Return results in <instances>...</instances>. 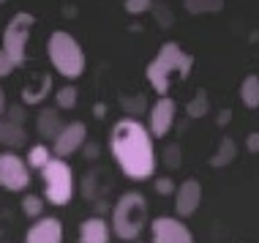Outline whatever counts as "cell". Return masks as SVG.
Listing matches in <instances>:
<instances>
[{
	"mask_svg": "<svg viewBox=\"0 0 259 243\" xmlns=\"http://www.w3.org/2000/svg\"><path fill=\"white\" fill-rule=\"evenodd\" d=\"M175 112H178V104H175V99H169V96H161L156 104H150L148 107V126H145L148 134L150 137H164L175 123Z\"/></svg>",
	"mask_w": 259,
	"mask_h": 243,
	"instance_id": "cell-10",
	"label": "cell"
},
{
	"mask_svg": "<svg viewBox=\"0 0 259 243\" xmlns=\"http://www.w3.org/2000/svg\"><path fill=\"white\" fill-rule=\"evenodd\" d=\"M186 11L194 14V17H199V14H219L224 9L221 0H186Z\"/></svg>",
	"mask_w": 259,
	"mask_h": 243,
	"instance_id": "cell-21",
	"label": "cell"
},
{
	"mask_svg": "<svg viewBox=\"0 0 259 243\" xmlns=\"http://www.w3.org/2000/svg\"><path fill=\"white\" fill-rule=\"evenodd\" d=\"M156 191H158V194H172V191H175L172 178H158V180H156Z\"/></svg>",
	"mask_w": 259,
	"mask_h": 243,
	"instance_id": "cell-29",
	"label": "cell"
},
{
	"mask_svg": "<svg viewBox=\"0 0 259 243\" xmlns=\"http://www.w3.org/2000/svg\"><path fill=\"white\" fill-rule=\"evenodd\" d=\"M109 221L101 216H90L79 227V243H109Z\"/></svg>",
	"mask_w": 259,
	"mask_h": 243,
	"instance_id": "cell-13",
	"label": "cell"
},
{
	"mask_svg": "<svg viewBox=\"0 0 259 243\" xmlns=\"http://www.w3.org/2000/svg\"><path fill=\"white\" fill-rule=\"evenodd\" d=\"M25 142H27L25 126H14L9 120H0V145H6V148H22Z\"/></svg>",
	"mask_w": 259,
	"mask_h": 243,
	"instance_id": "cell-15",
	"label": "cell"
},
{
	"mask_svg": "<svg viewBox=\"0 0 259 243\" xmlns=\"http://www.w3.org/2000/svg\"><path fill=\"white\" fill-rule=\"evenodd\" d=\"M229 120H232V109H224L219 115V126H224V123H229Z\"/></svg>",
	"mask_w": 259,
	"mask_h": 243,
	"instance_id": "cell-34",
	"label": "cell"
},
{
	"mask_svg": "<svg viewBox=\"0 0 259 243\" xmlns=\"http://www.w3.org/2000/svg\"><path fill=\"white\" fill-rule=\"evenodd\" d=\"M150 11H153V17H156L158 27H164V30H166V27H172V11L166 9L164 3H153Z\"/></svg>",
	"mask_w": 259,
	"mask_h": 243,
	"instance_id": "cell-25",
	"label": "cell"
},
{
	"mask_svg": "<svg viewBox=\"0 0 259 243\" xmlns=\"http://www.w3.org/2000/svg\"><path fill=\"white\" fill-rule=\"evenodd\" d=\"M240 99L248 109L259 107V77L256 74H248V77L240 82Z\"/></svg>",
	"mask_w": 259,
	"mask_h": 243,
	"instance_id": "cell-17",
	"label": "cell"
},
{
	"mask_svg": "<svg viewBox=\"0 0 259 243\" xmlns=\"http://www.w3.org/2000/svg\"><path fill=\"white\" fill-rule=\"evenodd\" d=\"M202 202V186L199 180H186V183H180V189H175V211H178V216H191V213H197V208Z\"/></svg>",
	"mask_w": 259,
	"mask_h": 243,
	"instance_id": "cell-11",
	"label": "cell"
},
{
	"mask_svg": "<svg viewBox=\"0 0 259 243\" xmlns=\"http://www.w3.org/2000/svg\"><path fill=\"white\" fill-rule=\"evenodd\" d=\"M30 183V170L17 153H0V186L6 191H25Z\"/></svg>",
	"mask_w": 259,
	"mask_h": 243,
	"instance_id": "cell-7",
	"label": "cell"
},
{
	"mask_svg": "<svg viewBox=\"0 0 259 243\" xmlns=\"http://www.w3.org/2000/svg\"><path fill=\"white\" fill-rule=\"evenodd\" d=\"M11 71H14V66L9 63V58H6L3 52H0V79H3V77H9Z\"/></svg>",
	"mask_w": 259,
	"mask_h": 243,
	"instance_id": "cell-30",
	"label": "cell"
},
{
	"mask_svg": "<svg viewBox=\"0 0 259 243\" xmlns=\"http://www.w3.org/2000/svg\"><path fill=\"white\" fill-rule=\"evenodd\" d=\"M33 25H36V17L27 14V11H19V14H14L11 22L6 25V30H3V50L0 52L9 58V63L14 68L22 66L25 58H27V38H30Z\"/></svg>",
	"mask_w": 259,
	"mask_h": 243,
	"instance_id": "cell-6",
	"label": "cell"
},
{
	"mask_svg": "<svg viewBox=\"0 0 259 243\" xmlns=\"http://www.w3.org/2000/svg\"><path fill=\"white\" fill-rule=\"evenodd\" d=\"M207 109H210V99H207V90H197L194 93V99L186 104V115L191 117V120H197V117H205L207 115Z\"/></svg>",
	"mask_w": 259,
	"mask_h": 243,
	"instance_id": "cell-20",
	"label": "cell"
},
{
	"mask_svg": "<svg viewBox=\"0 0 259 243\" xmlns=\"http://www.w3.org/2000/svg\"><path fill=\"white\" fill-rule=\"evenodd\" d=\"M148 227V202L139 191H125L112 208L109 232H115L120 240H137Z\"/></svg>",
	"mask_w": 259,
	"mask_h": 243,
	"instance_id": "cell-3",
	"label": "cell"
},
{
	"mask_svg": "<svg viewBox=\"0 0 259 243\" xmlns=\"http://www.w3.org/2000/svg\"><path fill=\"white\" fill-rule=\"evenodd\" d=\"M6 120L14 123V126H25L27 112H25V107H22V104H11V107L6 109Z\"/></svg>",
	"mask_w": 259,
	"mask_h": 243,
	"instance_id": "cell-26",
	"label": "cell"
},
{
	"mask_svg": "<svg viewBox=\"0 0 259 243\" xmlns=\"http://www.w3.org/2000/svg\"><path fill=\"white\" fill-rule=\"evenodd\" d=\"M109 150L115 156L120 172L128 180H148L156 172V150L153 137L148 134L142 120L123 117L109 131Z\"/></svg>",
	"mask_w": 259,
	"mask_h": 243,
	"instance_id": "cell-1",
	"label": "cell"
},
{
	"mask_svg": "<svg viewBox=\"0 0 259 243\" xmlns=\"http://www.w3.org/2000/svg\"><path fill=\"white\" fill-rule=\"evenodd\" d=\"M93 194H96V175H85V197L93 199Z\"/></svg>",
	"mask_w": 259,
	"mask_h": 243,
	"instance_id": "cell-31",
	"label": "cell"
},
{
	"mask_svg": "<svg viewBox=\"0 0 259 243\" xmlns=\"http://www.w3.org/2000/svg\"><path fill=\"white\" fill-rule=\"evenodd\" d=\"M248 153H259V134L256 131L248 134Z\"/></svg>",
	"mask_w": 259,
	"mask_h": 243,
	"instance_id": "cell-32",
	"label": "cell"
},
{
	"mask_svg": "<svg viewBox=\"0 0 259 243\" xmlns=\"http://www.w3.org/2000/svg\"><path fill=\"white\" fill-rule=\"evenodd\" d=\"M164 164L169 167V170H178V167L183 164V153H180V145H169V148L164 150Z\"/></svg>",
	"mask_w": 259,
	"mask_h": 243,
	"instance_id": "cell-27",
	"label": "cell"
},
{
	"mask_svg": "<svg viewBox=\"0 0 259 243\" xmlns=\"http://www.w3.org/2000/svg\"><path fill=\"white\" fill-rule=\"evenodd\" d=\"M41 178H44V202L50 199V205H68L76 191V180H74V170L68 167V161L63 158H50V164L41 170Z\"/></svg>",
	"mask_w": 259,
	"mask_h": 243,
	"instance_id": "cell-5",
	"label": "cell"
},
{
	"mask_svg": "<svg viewBox=\"0 0 259 243\" xmlns=\"http://www.w3.org/2000/svg\"><path fill=\"white\" fill-rule=\"evenodd\" d=\"M194 68V58L188 52L180 50V44H175V41H166L164 47L158 50V55L148 63V68H145V77H148L150 88L161 96L169 93V82L172 77L178 79H188V74H191Z\"/></svg>",
	"mask_w": 259,
	"mask_h": 243,
	"instance_id": "cell-2",
	"label": "cell"
},
{
	"mask_svg": "<svg viewBox=\"0 0 259 243\" xmlns=\"http://www.w3.org/2000/svg\"><path fill=\"white\" fill-rule=\"evenodd\" d=\"M120 109L125 112V117L139 120V115L148 112V101H145L142 93H137V96H120Z\"/></svg>",
	"mask_w": 259,
	"mask_h": 243,
	"instance_id": "cell-18",
	"label": "cell"
},
{
	"mask_svg": "<svg viewBox=\"0 0 259 243\" xmlns=\"http://www.w3.org/2000/svg\"><path fill=\"white\" fill-rule=\"evenodd\" d=\"M47 55H50L52 68L66 79H76L85 71V52H82L79 41L66 30H55L47 41Z\"/></svg>",
	"mask_w": 259,
	"mask_h": 243,
	"instance_id": "cell-4",
	"label": "cell"
},
{
	"mask_svg": "<svg viewBox=\"0 0 259 243\" xmlns=\"http://www.w3.org/2000/svg\"><path fill=\"white\" fill-rule=\"evenodd\" d=\"M50 158H52V153H50V148L47 145H33L30 150H27V170H44L47 164H50Z\"/></svg>",
	"mask_w": 259,
	"mask_h": 243,
	"instance_id": "cell-22",
	"label": "cell"
},
{
	"mask_svg": "<svg viewBox=\"0 0 259 243\" xmlns=\"http://www.w3.org/2000/svg\"><path fill=\"white\" fill-rule=\"evenodd\" d=\"M63 117L58 109H41L38 117H36V131H38V137H44V140H52L55 142V137L63 131Z\"/></svg>",
	"mask_w": 259,
	"mask_h": 243,
	"instance_id": "cell-14",
	"label": "cell"
},
{
	"mask_svg": "<svg viewBox=\"0 0 259 243\" xmlns=\"http://www.w3.org/2000/svg\"><path fill=\"white\" fill-rule=\"evenodd\" d=\"M3 112H6V96H3V90H0V120H3Z\"/></svg>",
	"mask_w": 259,
	"mask_h": 243,
	"instance_id": "cell-35",
	"label": "cell"
},
{
	"mask_svg": "<svg viewBox=\"0 0 259 243\" xmlns=\"http://www.w3.org/2000/svg\"><path fill=\"white\" fill-rule=\"evenodd\" d=\"M85 140H88V126L82 120L66 123L63 131L55 137V142H52V158H63V161H66V156L76 153V150L85 145Z\"/></svg>",
	"mask_w": 259,
	"mask_h": 243,
	"instance_id": "cell-9",
	"label": "cell"
},
{
	"mask_svg": "<svg viewBox=\"0 0 259 243\" xmlns=\"http://www.w3.org/2000/svg\"><path fill=\"white\" fill-rule=\"evenodd\" d=\"M150 243H194V235L180 219L158 216L150 221Z\"/></svg>",
	"mask_w": 259,
	"mask_h": 243,
	"instance_id": "cell-8",
	"label": "cell"
},
{
	"mask_svg": "<svg viewBox=\"0 0 259 243\" xmlns=\"http://www.w3.org/2000/svg\"><path fill=\"white\" fill-rule=\"evenodd\" d=\"M55 99H58V109H74V107H76V99H79V96H76V88L66 85V88H60V90H58V96H55Z\"/></svg>",
	"mask_w": 259,
	"mask_h": 243,
	"instance_id": "cell-24",
	"label": "cell"
},
{
	"mask_svg": "<svg viewBox=\"0 0 259 243\" xmlns=\"http://www.w3.org/2000/svg\"><path fill=\"white\" fill-rule=\"evenodd\" d=\"M25 243H63V224L60 219H38L25 232Z\"/></svg>",
	"mask_w": 259,
	"mask_h": 243,
	"instance_id": "cell-12",
	"label": "cell"
},
{
	"mask_svg": "<svg viewBox=\"0 0 259 243\" xmlns=\"http://www.w3.org/2000/svg\"><path fill=\"white\" fill-rule=\"evenodd\" d=\"M22 213L27 219H44V199L38 194H27L22 199Z\"/></svg>",
	"mask_w": 259,
	"mask_h": 243,
	"instance_id": "cell-23",
	"label": "cell"
},
{
	"mask_svg": "<svg viewBox=\"0 0 259 243\" xmlns=\"http://www.w3.org/2000/svg\"><path fill=\"white\" fill-rule=\"evenodd\" d=\"M235 156H237V145L232 137H224V140L219 142V148H215V153L210 156V167H227V164H232L235 161Z\"/></svg>",
	"mask_w": 259,
	"mask_h": 243,
	"instance_id": "cell-16",
	"label": "cell"
},
{
	"mask_svg": "<svg viewBox=\"0 0 259 243\" xmlns=\"http://www.w3.org/2000/svg\"><path fill=\"white\" fill-rule=\"evenodd\" d=\"M82 150H85V158H96V156H99V145H96V142L93 145L85 142V145H82Z\"/></svg>",
	"mask_w": 259,
	"mask_h": 243,
	"instance_id": "cell-33",
	"label": "cell"
},
{
	"mask_svg": "<svg viewBox=\"0 0 259 243\" xmlns=\"http://www.w3.org/2000/svg\"><path fill=\"white\" fill-rule=\"evenodd\" d=\"M123 9L128 14H148L153 9V0H125Z\"/></svg>",
	"mask_w": 259,
	"mask_h": 243,
	"instance_id": "cell-28",
	"label": "cell"
},
{
	"mask_svg": "<svg viewBox=\"0 0 259 243\" xmlns=\"http://www.w3.org/2000/svg\"><path fill=\"white\" fill-rule=\"evenodd\" d=\"M50 90H52V77H50V74H44V77L38 79L36 88H25L22 90V101L25 104H38V101H44L47 96H50Z\"/></svg>",
	"mask_w": 259,
	"mask_h": 243,
	"instance_id": "cell-19",
	"label": "cell"
}]
</instances>
